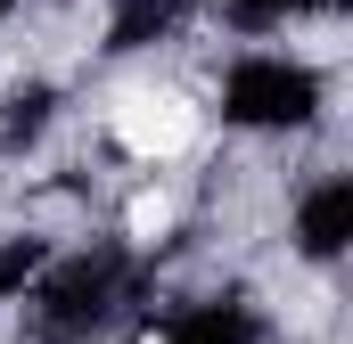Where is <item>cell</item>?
I'll list each match as a JSON object with an SVG mask.
<instances>
[{"mask_svg":"<svg viewBox=\"0 0 353 344\" xmlns=\"http://www.w3.org/2000/svg\"><path fill=\"white\" fill-rule=\"evenodd\" d=\"M115 140L132 156H181L197 140V107L181 90H132V98H115Z\"/></svg>","mask_w":353,"mask_h":344,"instance_id":"1","label":"cell"},{"mask_svg":"<svg viewBox=\"0 0 353 344\" xmlns=\"http://www.w3.org/2000/svg\"><path fill=\"white\" fill-rule=\"evenodd\" d=\"M173 230V197H140L132 205V238H165Z\"/></svg>","mask_w":353,"mask_h":344,"instance_id":"2","label":"cell"},{"mask_svg":"<svg viewBox=\"0 0 353 344\" xmlns=\"http://www.w3.org/2000/svg\"><path fill=\"white\" fill-rule=\"evenodd\" d=\"M148 344H157V336H148Z\"/></svg>","mask_w":353,"mask_h":344,"instance_id":"3","label":"cell"}]
</instances>
